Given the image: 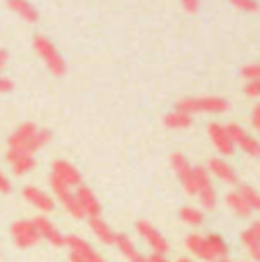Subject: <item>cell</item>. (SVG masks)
I'll return each mask as SVG.
<instances>
[{
    "mask_svg": "<svg viewBox=\"0 0 260 262\" xmlns=\"http://www.w3.org/2000/svg\"><path fill=\"white\" fill-rule=\"evenodd\" d=\"M178 111L182 113H226L228 111V101L224 97H187V99H180Z\"/></svg>",
    "mask_w": 260,
    "mask_h": 262,
    "instance_id": "6da1fadb",
    "label": "cell"
},
{
    "mask_svg": "<svg viewBox=\"0 0 260 262\" xmlns=\"http://www.w3.org/2000/svg\"><path fill=\"white\" fill-rule=\"evenodd\" d=\"M32 46H35V51L39 53V58L46 62V67L51 69V74H55V76H64L67 64H64L62 55L58 53V49L53 46V41H51L49 37L35 35V37H32Z\"/></svg>",
    "mask_w": 260,
    "mask_h": 262,
    "instance_id": "7a4b0ae2",
    "label": "cell"
},
{
    "mask_svg": "<svg viewBox=\"0 0 260 262\" xmlns=\"http://www.w3.org/2000/svg\"><path fill=\"white\" fill-rule=\"evenodd\" d=\"M51 189H53L55 198L60 200V205H62V207L67 209L74 219H85V214H83V209H81V205H78L76 195H74L72 186H67L62 180H58L55 175H51Z\"/></svg>",
    "mask_w": 260,
    "mask_h": 262,
    "instance_id": "3957f363",
    "label": "cell"
},
{
    "mask_svg": "<svg viewBox=\"0 0 260 262\" xmlns=\"http://www.w3.org/2000/svg\"><path fill=\"white\" fill-rule=\"evenodd\" d=\"M37 134V124L32 122H23L21 127H16V131H14L12 136H9L7 145L12 152H26V154H32L35 157V145H32V138H35Z\"/></svg>",
    "mask_w": 260,
    "mask_h": 262,
    "instance_id": "277c9868",
    "label": "cell"
},
{
    "mask_svg": "<svg viewBox=\"0 0 260 262\" xmlns=\"http://www.w3.org/2000/svg\"><path fill=\"white\" fill-rule=\"evenodd\" d=\"M193 175H196V195L201 198L203 207L205 209H214L216 207V191L212 186V180H210V170L205 166H193Z\"/></svg>",
    "mask_w": 260,
    "mask_h": 262,
    "instance_id": "5b68a950",
    "label": "cell"
},
{
    "mask_svg": "<svg viewBox=\"0 0 260 262\" xmlns=\"http://www.w3.org/2000/svg\"><path fill=\"white\" fill-rule=\"evenodd\" d=\"M226 129H228V136H230V140H233L235 147H242V152L251 154V157H260V140L253 138L247 129H242L235 122L226 124Z\"/></svg>",
    "mask_w": 260,
    "mask_h": 262,
    "instance_id": "8992f818",
    "label": "cell"
},
{
    "mask_svg": "<svg viewBox=\"0 0 260 262\" xmlns=\"http://www.w3.org/2000/svg\"><path fill=\"white\" fill-rule=\"evenodd\" d=\"M136 230L141 232V237L147 242V246L152 249V253H159V255H166L170 251L168 246V239H166L164 235H161L159 230H157L155 226H152L150 221H138L136 223Z\"/></svg>",
    "mask_w": 260,
    "mask_h": 262,
    "instance_id": "52a82bcc",
    "label": "cell"
},
{
    "mask_svg": "<svg viewBox=\"0 0 260 262\" xmlns=\"http://www.w3.org/2000/svg\"><path fill=\"white\" fill-rule=\"evenodd\" d=\"M12 237H14V244H16L18 249H32V246L41 239L32 221H14L12 223Z\"/></svg>",
    "mask_w": 260,
    "mask_h": 262,
    "instance_id": "ba28073f",
    "label": "cell"
},
{
    "mask_svg": "<svg viewBox=\"0 0 260 262\" xmlns=\"http://www.w3.org/2000/svg\"><path fill=\"white\" fill-rule=\"evenodd\" d=\"M207 134H210V140L214 143V147L219 149L224 157H230V154L235 152V145H233V140H230L226 124L210 122V124H207Z\"/></svg>",
    "mask_w": 260,
    "mask_h": 262,
    "instance_id": "9c48e42d",
    "label": "cell"
},
{
    "mask_svg": "<svg viewBox=\"0 0 260 262\" xmlns=\"http://www.w3.org/2000/svg\"><path fill=\"white\" fill-rule=\"evenodd\" d=\"M76 200H78V205H81V209H83V214H85L88 219H97V216H101V205H99V200H97V195L92 193V189H88L85 184H78L76 186Z\"/></svg>",
    "mask_w": 260,
    "mask_h": 262,
    "instance_id": "30bf717a",
    "label": "cell"
},
{
    "mask_svg": "<svg viewBox=\"0 0 260 262\" xmlns=\"http://www.w3.org/2000/svg\"><path fill=\"white\" fill-rule=\"evenodd\" d=\"M32 223H35V228H37V232H39V237H41V239H46L49 244H53V246H64V244H67V237H64L62 232H60L58 228H55L46 216L32 219Z\"/></svg>",
    "mask_w": 260,
    "mask_h": 262,
    "instance_id": "8fae6325",
    "label": "cell"
},
{
    "mask_svg": "<svg viewBox=\"0 0 260 262\" xmlns=\"http://www.w3.org/2000/svg\"><path fill=\"white\" fill-rule=\"evenodd\" d=\"M51 175H55L58 180H62L67 186L83 184V177H81V172L76 170V166H72L69 161H62V159L53 161V166H51Z\"/></svg>",
    "mask_w": 260,
    "mask_h": 262,
    "instance_id": "7c38bea8",
    "label": "cell"
},
{
    "mask_svg": "<svg viewBox=\"0 0 260 262\" xmlns=\"http://www.w3.org/2000/svg\"><path fill=\"white\" fill-rule=\"evenodd\" d=\"M219 258H228V244H226L224 237H219V235H207L201 260L212 262V260H219Z\"/></svg>",
    "mask_w": 260,
    "mask_h": 262,
    "instance_id": "4fadbf2b",
    "label": "cell"
},
{
    "mask_svg": "<svg viewBox=\"0 0 260 262\" xmlns=\"http://www.w3.org/2000/svg\"><path fill=\"white\" fill-rule=\"evenodd\" d=\"M23 198H26L32 207H37L44 214H49L55 209V200L51 198L49 193H44L41 189H37V186H26V189H23Z\"/></svg>",
    "mask_w": 260,
    "mask_h": 262,
    "instance_id": "5bb4252c",
    "label": "cell"
},
{
    "mask_svg": "<svg viewBox=\"0 0 260 262\" xmlns=\"http://www.w3.org/2000/svg\"><path fill=\"white\" fill-rule=\"evenodd\" d=\"M64 246H69V251H72V253L81 255V258L85 260V262H106L99 253H97L95 249H92L90 244H88L85 239H83V237L69 235V237H67V244H64Z\"/></svg>",
    "mask_w": 260,
    "mask_h": 262,
    "instance_id": "9a60e30c",
    "label": "cell"
},
{
    "mask_svg": "<svg viewBox=\"0 0 260 262\" xmlns=\"http://www.w3.org/2000/svg\"><path fill=\"white\" fill-rule=\"evenodd\" d=\"M207 170H210V175L219 177V180L226 182V184H237V172H235L233 166L226 163L221 157L210 159V161H207Z\"/></svg>",
    "mask_w": 260,
    "mask_h": 262,
    "instance_id": "2e32d148",
    "label": "cell"
},
{
    "mask_svg": "<svg viewBox=\"0 0 260 262\" xmlns=\"http://www.w3.org/2000/svg\"><path fill=\"white\" fill-rule=\"evenodd\" d=\"M7 163L12 168L14 175H26L35 168V157L32 154H26V152H7Z\"/></svg>",
    "mask_w": 260,
    "mask_h": 262,
    "instance_id": "e0dca14e",
    "label": "cell"
},
{
    "mask_svg": "<svg viewBox=\"0 0 260 262\" xmlns=\"http://www.w3.org/2000/svg\"><path fill=\"white\" fill-rule=\"evenodd\" d=\"M115 246H118L120 253H122L129 262H150V255H143L127 235H115Z\"/></svg>",
    "mask_w": 260,
    "mask_h": 262,
    "instance_id": "ac0fdd59",
    "label": "cell"
},
{
    "mask_svg": "<svg viewBox=\"0 0 260 262\" xmlns=\"http://www.w3.org/2000/svg\"><path fill=\"white\" fill-rule=\"evenodd\" d=\"M90 230L95 232V237L99 242H104V244H115V235H118V232H113V228H111L101 216L90 219Z\"/></svg>",
    "mask_w": 260,
    "mask_h": 262,
    "instance_id": "d6986e66",
    "label": "cell"
},
{
    "mask_svg": "<svg viewBox=\"0 0 260 262\" xmlns=\"http://www.w3.org/2000/svg\"><path fill=\"white\" fill-rule=\"evenodd\" d=\"M7 7L12 9L14 14H18V16L23 18V21H28V23H35L37 18V9L32 7L28 0H7Z\"/></svg>",
    "mask_w": 260,
    "mask_h": 262,
    "instance_id": "ffe728a7",
    "label": "cell"
},
{
    "mask_svg": "<svg viewBox=\"0 0 260 262\" xmlns=\"http://www.w3.org/2000/svg\"><path fill=\"white\" fill-rule=\"evenodd\" d=\"M164 124L168 129H189L191 127V115L189 113H182V111H170L168 115L164 118Z\"/></svg>",
    "mask_w": 260,
    "mask_h": 262,
    "instance_id": "44dd1931",
    "label": "cell"
},
{
    "mask_svg": "<svg viewBox=\"0 0 260 262\" xmlns=\"http://www.w3.org/2000/svg\"><path fill=\"white\" fill-rule=\"evenodd\" d=\"M226 203H228V207L233 209L237 216H249V214H251V207L244 203V198L237 193V191H230V193L226 195Z\"/></svg>",
    "mask_w": 260,
    "mask_h": 262,
    "instance_id": "7402d4cb",
    "label": "cell"
},
{
    "mask_svg": "<svg viewBox=\"0 0 260 262\" xmlns=\"http://www.w3.org/2000/svg\"><path fill=\"white\" fill-rule=\"evenodd\" d=\"M170 166H173V170L178 172L180 182H182L187 175H191V170H193V166L187 161V157H184V154H180V152H175L173 157H170Z\"/></svg>",
    "mask_w": 260,
    "mask_h": 262,
    "instance_id": "603a6c76",
    "label": "cell"
},
{
    "mask_svg": "<svg viewBox=\"0 0 260 262\" xmlns=\"http://www.w3.org/2000/svg\"><path fill=\"white\" fill-rule=\"evenodd\" d=\"M237 193L242 195L244 203H247L249 207H251V212H260V193H258L256 189H253V186L242 184V186L237 189Z\"/></svg>",
    "mask_w": 260,
    "mask_h": 262,
    "instance_id": "cb8c5ba5",
    "label": "cell"
},
{
    "mask_svg": "<svg viewBox=\"0 0 260 262\" xmlns=\"http://www.w3.org/2000/svg\"><path fill=\"white\" fill-rule=\"evenodd\" d=\"M242 244L247 246V251H249V255H251L256 262H260V239L256 235H253L251 230H244L242 232Z\"/></svg>",
    "mask_w": 260,
    "mask_h": 262,
    "instance_id": "d4e9b609",
    "label": "cell"
},
{
    "mask_svg": "<svg viewBox=\"0 0 260 262\" xmlns=\"http://www.w3.org/2000/svg\"><path fill=\"white\" fill-rule=\"evenodd\" d=\"M180 219H182L187 226H201L203 223V212L196 207H182L180 209Z\"/></svg>",
    "mask_w": 260,
    "mask_h": 262,
    "instance_id": "484cf974",
    "label": "cell"
},
{
    "mask_svg": "<svg viewBox=\"0 0 260 262\" xmlns=\"http://www.w3.org/2000/svg\"><path fill=\"white\" fill-rule=\"evenodd\" d=\"M187 249L191 251L196 258H201V253H203V246H205V235H198V232H193V235H189L187 237Z\"/></svg>",
    "mask_w": 260,
    "mask_h": 262,
    "instance_id": "4316f807",
    "label": "cell"
},
{
    "mask_svg": "<svg viewBox=\"0 0 260 262\" xmlns=\"http://www.w3.org/2000/svg\"><path fill=\"white\" fill-rule=\"evenodd\" d=\"M230 5L242 12H258V0H230Z\"/></svg>",
    "mask_w": 260,
    "mask_h": 262,
    "instance_id": "83f0119b",
    "label": "cell"
},
{
    "mask_svg": "<svg viewBox=\"0 0 260 262\" xmlns=\"http://www.w3.org/2000/svg\"><path fill=\"white\" fill-rule=\"evenodd\" d=\"M244 92H247V97H260V78H251V81H247V85H244Z\"/></svg>",
    "mask_w": 260,
    "mask_h": 262,
    "instance_id": "f1b7e54d",
    "label": "cell"
},
{
    "mask_svg": "<svg viewBox=\"0 0 260 262\" xmlns=\"http://www.w3.org/2000/svg\"><path fill=\"white\" fill-rule=\"evenodd\" d=\"M242 76L247 78V81H251V78H260V62L258 64H247V67L242 69Z\"/></svg>",
    "mask_w": 260,
    "mask_h": 262,
    "instance_id": "f546056e",
    "label": "cell"
},
{
    "mask_svg": "<svg viewBox=\"0 0 260 262\" xmlns=\"http://www.w3.org/2000/svg\"><path fill=\"white\" fill-rule=\"evenodd\" d=\"M180 3H182L184 12H189V14H196L198 7H201V0H180Z\"/></svg>",
    "mask_w": 260,
    "mask_h": 262,
    "instance_id": "4dcf8cb0",
    "label": "cell"
},
{
    "mask_svg": "<svg viewBox=\"0 0 260 262\" xmlns=\"http://www.w3.org/2000/svg\"><path fill=\"white\" fill-rule=\"evenodd\" d=\"M9 191H12V182H9V177L0 168V193H9Z\"/></svg>",
    "mask_w": 260,
    "mask_h": 262,
    "instance_id": "1f68e13d",
    "label": "cell"
},
{
    "mask_svg": "<svg viewBox=\"0 0 260 262\" xmlns=\"http://www.w3.org/2000/svg\"><path fill=\"white\" fill-rule=\"evenodd\" d=\"M251 122H253V127H256V131L260 134V104H258V106H253V113H251Z\"/></svg>",
    "mask_w": 260,
    "mask_h": 262,
    "instance_id": "d6a6232c",
    "label": "cell"
},
{
    "mask_svg": "<svg viewBox=\"0 0 260 262\" xmlns=\"http://www.w3.org/2000/svg\"><path fill=\"white\" fill-rule=\"evenodd\" d=\"M14 90V83L9 78H3L0 76V92H12Z\"/></svg>",
    "mask_w": 260,
    "mask_h": 262,
    "instance_id": "836d02e7",
    "label": "cell"
},
{
    "mask_svg": "<svg viewBox=\"0 0 260 262\" xmlns=\"http://www.w3.org/2000/svg\"><path fill=\"white\" fill-rule=\"evenodd\" d=\"M7 58H9V55H7V51H3V49H0V72H3V69H5V64H7Z\"/></svg>",
    "mask_w": 260,
    "mask_h": 262,
    "instance_id": "e575fe53",
    "label": "cell"
},
{
    "mask_svg": "<svg viewBox=\"0 0 260 262\" xmlns=\"http://www.w3.org/2000/svg\"><path fill=\"white\" fill-rule=\"evenodd\" d=\"M150 262H170L166 255H159V253H152L150 255Z\"/></svg>",
    "mask_w": 260,
    "mask_h": 262,
    "instance_id": "d590c367",
    "label": "cell"
},
{
    "mask_svg": "<svg viewBox=\"0 0 260 262\" xmlns=\"http://www.w3.org/2000/svg\"><path fill=\"white\" fill-rule=\"evenodd\" d=\"M249 230H251V232H253V235H256V237H258V239H260V221H256V223H253V226H251V228H249Z\"/></svg>",
    "mask_w": 260,
    "mask_h": 262,
    "instance_id": "8d00e7d4",
    "label": "cell"
},
{
    "mask_svg": "<svg viewBox=\"0 0 260 262\" xmlns=\"http://www.w3.org/2000/svg\"><path fill=\"white\" fill-rule=\"evenodd\" d=\"M69 260H72V262H85V260L81 258V255H76V253H72V255H69Z\"/></svg>",
    "mask_w": 260,
    "mask_h": 262,
    "instance_id": "74e56055",
    "label": "cell"
},
{
    "mask_svg": "<svg viewBox=\"0 0 260 262\" xmlns=\"http://www.w3.org/2000/svg\"><path fill=\"white\" fill-rule=\"evenodd\" d=\"M212 262H230L228 258H219V260H212Z\"/></svg>",
    "mask_w": 260,
    "mask_h": 262,
    "instance_id": "f35d334b",
    "label": "cell"
},
{
    "mask_svg": "<svg viewBox=\"0 0 260 262\" xmlns=\"http://www.w3.org/2000/svg\"><path fill=\"white\" fill-rule=\"evenodd\" d=\"M178 262H193V260H189V258H180Z\"/></svg>",
    "mask_w": 260,
    "mask_h": 262,
    "instance_id": "ab89813d",
    "label": "cell"
}]
</instances>
